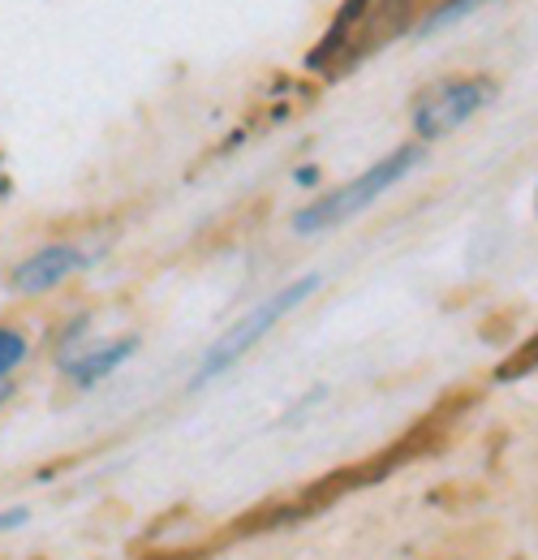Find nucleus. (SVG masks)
<instances>
[{
  "label": "nucleus",
  "mask_w": 538,
  "mask_h": 560,
  "mask_svg": "<svg viewBox=\"0 0 538 560\" xmlns=\"http://www.w3.org/2000/svg\"><path fill=\"white\" fill-rule=\"evenodd\" d=\"M426 160V147L422 142H405L397 151H388L384 160H375L366 173H358L353 182H344L337 190H324L315 195L306 208H297L289 215V229L297 237H315V233H332L340 224H349L353 215L371 211L384 195H393L405 177H413Z\"/></svg>",
  "instance_id": "obj_1"
},
{
  "label": "nucleus",
  "mask_w": 538,
  "mask_h": 560,
  "mask_svg": "<svg viewBox=\"0 0 538 560\" xmlns=\"http://www.w3.org/2000/svg\"><path fill=\"white\" fill-rule=\"evenodd\" d=\"M319 284H324V277L319 272H306V277L289 280V284H280V289H271L268 298H259L246 315H237L207 350H202L199 358V371H195V388H202V384H211V380H220V375H229L246 353L255 350L264 337H268L271 328L280 324V319H289L293 311H302L315 293H319Z\"/></svg>",
  "instance_id": "obj_2"
},
{
  "label": "nucleus",
  "mask_w": 538,
  "mask_h": 560,
  "mask_svg": "<svg viewBox=\"0 0 538 560\" xmlns=\"http://www.w3.org/2000/svg\"><path fill=\"white\" fill-rule=\"evenodd\" d=\"M500 95V82L487 73H448L426 82L413 104H409V126H413V142L431 147V142L457 135L461 126H470L473 117Z\"/></svg>",
  "instance_id": "obj_3"
},
{
  "label": "nucleus",
  "mask_w": 538,
  "mask_h": 560,
  "mask_svg": "<svg viewBox=\"0 0 538 560\" xmlns=\"http://www.w3.org/2000/svg\"><path fill=\"white\" fill-rule=\"evenodd\" d=\"M91 264H95V250H86L78 242H48L9 268V289L22 298H39V293L61 289L78 272H86Z\"/></svg>",
  "instance_id": "obj_4"
},
{
  "label": "nucleus",
  "mask_w": 538,
  "mask_h": 560,
  "mask_svg": "<svg viewBox=\"0 0 538 560\" xmlns=\"http://www.w3.org/2000/svg\"><path fill=\"white\" fill-rule=\"evenodd\" d=\"M142 346V337L138 332H126V337H113V341H86V346H78L73 353L66 358H57V371L66 375L73 388H95V384H104L108 375H117L130 358L138 353Z\"/></svg>",
  "instance_id": "obj_5"
},
{
  "label": "nucleus",
  "mask_w": 538,
  "mask_h": 560,
  "mask_svg": "<svg viewBox=\"0 0 538 560\" xmlns=\"http://www.w3.org/2000/svg\"><path fill=\"white\" fill-rule=\"evenodd\" d=\"M482 4H491V0H440L431 13H422V22H418L413 31H418V35H440V31L457 26V22H466Z\"/></svg>",
  "instance_id": "obj_6"
},
{
  "label": "nucleus",
  "mask_w": 538,
  "mask_h": 560,
  "mask_svg": "<svg viewBox=\"0 0 538 560\" xmlns=\"http://www.w3.org/2000/svg\"><path fill=\"white\" fill-rule=\"evenodd\" d=\"M31 358V337L13 324H0V384H9V375Z\"/></svg>",
  "instance_id": "obj_7"
},
{
  "label": "nucleus",
  "mask_w": 538,
  "mask_h": 560,
  "mask_svg": "<svg viewBox=\"0 0 538 560\" xmlns=\"http://www.w3.org/2000/svg\"><path fill=\"white\" fill-rule=\"evenodd\" d=\"M26 522V509H4L0 513V530H13V526H22Z\"/></svg>",
  "instance_id": "obj_8"
},
{
  "label": "nucleus",
  "mask_w": 538,
  "mask_h": 560,
  "mask_svg": "<svg viewBox=\"0 0 538 560\" xmlns=\"http://www.w3.org/2000/svg\"><path fill=\"white\" fill-rule=\"evenodd\" d=\"M293 182H297V186H315V182H319V168H315V164H306V168H297V173H293Z\"/></svg>",
  "instance_id": "obj_9"
},
{
  "label": "nucleus",
  "mask_w": 538,
  "mask_h": 560,
  "mask_svg": "<svg viewBox=\"0 0 538 560\" xmlns=\"http://www.w3.org/2000/svg\"><path fill=\"white\" fill-rule=\"evenodd\" d=\"M13 401V384H0V410Z\"/></svg>",
  "instance_id": "obj_10"
},
{
  "label": "nucleus",
  "mask_w": 538,
  "mask_h": 560,
  "mask_svg": "<svg viewBox=\"0 0 538 560\" xmlns=\"http://www.w3.org/2000/svg\"><path fill=\"white\" fill-rule=\"evenodd\" d=\"M535 211H538V186H535Z\"/></svg>",
  "instance_id": "obj_11"
}]
</instances>
